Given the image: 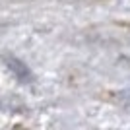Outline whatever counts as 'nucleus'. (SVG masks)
<instances>
[{
  "mask_svg": "<svg viewBox=\"0 0 130 130\" xmlns=\"http://www.w3.org/2000/svg\"><path fill=\"white\" fill-rule=\"evenodd\" d=\"M119 99H120V103H122V105H128V107H130V87H126L124 91L120 93Z\"/></svg>",
  "mask_w": 130,
  "mask_h": 130,
  "instance_id": "2",
  "label": "nucleus"
},
{
  "mask_svg": "<svg viewBox=\"0 0 130 130\" xmlns=\"http://www.w3.org/2000/svg\"><path fill=\"white\" fill-rule=\"evenodd\" d=\"M6 62V66H8V70L14 74V76L18 78V80L22 82V84H31L33 82V74L31 70L27 68L25 64H23L20 58H16V56H12V54H4V58H2Z\"/></svg>",
  "mask_w": 130,
  "mask_h": 130,
  "instance_id": "1",
  "label": "nucleus"
}]
</instances>
